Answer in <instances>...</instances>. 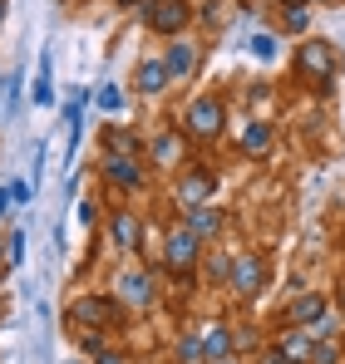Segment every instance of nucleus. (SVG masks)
Returning <instances> with one entry per match:
<instances>
[{
	"mask_svg": "<svg viewBox=\"0 0 345 364\" xmlns=\"http://www.w3.org/2000/svg\"><path fill=\"white\" fill-rule=\"evenodd\" d=\"M69 330H94V335H109L123 325V305L114 296H79V301L64 310Z\"/></svg>",
	"mask_w": 345,
	"mask_h": 364,
	"instance_id": "1",
	"label": "nucleus"
},
{
	"mask_svg": "<svg viewBox=\"0 0 345 364\" xmlns=\"http://www.w3.org/2000/svg\"><path fill=\"white\" fill-rule=\"evenodd\" d=\"M138 15H143V25H148L153 35H163V40H177V35L192 25V5H187V0H143Z\"/></svg>",
	"mask_w": 345,
	"mask_h": 364,
	"instance_id": "2",
	"label": "nucleus"
},
{
	"mask_svg": "<svg viewBox=\"0 0 345 364\" xmlns=\"http://www.w3.org/2000/svg\"><path fill=\"white\" fill-rule=\"evenodd\" d=\"M222 128H227V104H222L217 94H202V99L187 104V119H182V133H187V138L212 143Z\"/></svg>",
	"mask_w": 345,
	"mask_h": 364,
	"instance_id": "3",
	"label": "nucleus"
},
{
	"mask_svg": "<svg viewBox=\"0 0 345 364\" xmlns=\"http://www.w3.org/2000/svg\"><path fill=\"white\" fill-rule=\"evenodd\" d=\"M336 69H341V60H336V50H331L326 40H306V45L296 50V74L311 79L316 89H326V84L336 79Z\"/></svg>",
	"mask_w": 345,
	"mask_h": 364,
	"instance_id": "4",
	"label": "nucleus"
},
{
	"mask_svg": "<svg viewBox=\"0 0 345 364\" xmlns=\"http://www.w3.org/2000/svg\"><path fill=\"white\" fill-rule=\"evenodd\" d=\"M197 256H202V242H197L187 227H172L168 237H163V266H168L177 281H187V276H192Z\"/></svg>",
	"mask_w": 345,
	"mask_h": 364,
	"instance_id": "5",
	"label": "nucleus"
},
{
	"mask_svg": "<svg viewBox=\"0 0 345 364\" xmlns=\"http://www.w3.org/2000/svg\"><path fill=\"white\" fill-rule=\"evenodd\" d=\"M227 286L237 291V296H242V301L262 296V291H267V256H257V251H242V256H232Z\"/></svg>",
	"mask_w": 345,
	"mask_h": 364,
	"instance_id": "6",
	"label": "nucleus"
},
{
	"mask_svg": "<svg viewBox=\"0 0 345 364\" xmlns=\"http://www.w3.org/2000/svg\"><path fill=\"white\" fill-rule=\"evenodd\" d=\"M212 187H217L212 168H192V163H187V168L177 173V187H172V192H177V207L187 212V207H202V202H212Z\"/></svg>",
	"mask_w": 345,
	"mask_h": 364,
	"instance_id": "7",
	"label": "nucleus"
},
{
	"mask_svg": "<svg viewBox=\"0 0 345 364\" xmlns=\"http://www.w3.org/2000/svg\"><path fill=\"white\" fill-rule=\"evenodd\" d=\"M148 163L163 168V173H182V168H187V143H182V133L163 128V133L153 138V148H148Z\"/></svg>",
	"mask_w": 345,
	"mask_h": 364,
	"instance_id": "8",
	"label": "nucleus"
},
{
	"mask_svg": "<svg viewBox=\"0 0 345 364\" xmlns=\"http://www.w3.org/2000/svg\"><path fill=\"white\" fill-rule=\"evenodd\" d=\"M114 286H118L114 291L118 305H133V310H148V305H153V276H148V271H123Z\"/></svg>",
	"mask_w": 345,
	"mask_h": 364,
	"instance_id": "9",
	"label": "nucleus"
},
{
	"mask_svg": "<svg viewBox=\"0 0 345 364\" xmlns=\"http://www.w3.org/2000/svg\"><path fill=\"white\" fill-rule=\"evenodd\" d=\"M331 315V305H326V296H316V291H306V296H296V301L282 310V320H287L291 330H311L316 320H326Z\"/></svg>",
	"mask_w": 345,
	"mask_h": 364,
	"instance_id": "10",
	"label": "nucleus"
},
{
	"mask_svg": "<svg viewBox=\"0 0 345 364\" xmlns=\"http://www.w3.org/2000/svg\"><path fill=\"white\" fill-rule=\"evenodd\" d=\"M104 178L123 187V192H133V187H143V158H123V153H104Z\"/></svg>",
	"mask_w": 345,
	"mask_h": 364,
	"instance_id": "11",
	"label": "nucleus"
},
{
	"mask_svg": "<svg viewBox=\"0 0 345 364\" xmlns=\"http://www.w3.org/2000/svg\"><path fill=\"white\" fill-rule=\"evenodd\" d=\"M163 69H168V84H182V79H192V69H197V45L192 40H168V55H163Z\"/></svg>",
	"mask_w": 345,
	"mask_h": 364,
	"instance_id": "12",
	"label": "nucleus"
},
{
	"mask_svg": "<svg viewBox=\"0 0 345 364\" xmlns=\"http://www.w3.org/2000/svg\"><path fill=\"white\" fill-rule=\"evenodd\" d=\"M222 222H227V217H222V207H212V202H202V207H187V212H182V227H187L197 242H212V237L222 232Z\"/></svg>",
	"mask_w": 345,
	"mask_h": 364,
	"instance_id": "13",
	"label": "nucleus"
},
{
	"mask_svg": "<svg viewBox=\"0 0 345 364\" xmlns=\"http://www.w3.org/2000/svg\"><path fill=\"white\" fill-rule=\"evenodd\" d=\"M197 340H202V364L227 360V355H232V330H227V320H212Z\"/></svg>",
	"mask_w": 345,
	"mask_h": 364,
	"instance_id": "14",
	"label": "nucleus"
},
{
	"mask_svg": "<svg viewBox=\"0 0 345 364\" xmlns=\"http://www.w3.org/2000/svg\"><path fill=\"white\" fill-rule=\"evenodd\" d=\"M311 350H316V340H311V335H306V330H282V335H277V355H287L291 364H311Z\"/></svg>",
	"mask_w": 345,
	"mask_h": 364,
	"instance_id": "15",
	"label": "nucleus"
},
{
	"mask_svg": "<svg viewBox=\"0 0 345 364\" xmlns=\"http://www.w3.org/2000/svg\"><path fill=\"white\" fill-rule=\"evenodd\" d=\"M138 237H143V222L133 217V207H118L114 212V246L118 251H138Z\"/></svg>",
	"mask_w": 345,
	"mask_h": 364,
	"instance_id": "16",
	"label": "nucleus"
},
{
	"mask_svg": "<svg viewBox=\"0 0 345 364\" xmlns=\"http://www.w3.org/2000/svg\"><path fill=\"white\" fill-rule=\"evenodd\" d=\"M133 89H138V94H163V89H172L163 60H143V64H138V74H133Z\"/></svg>",
	"mask_w": 345,
	"mask_h": 364,
	"instance_id": "17",
	"label": "nucleus"
},
{
	"mask_svg": "<svg viewBox=\"0 0 345 364\" xmlns=\"http://www.w3.org/2000/svg\"><path fill=\"white\" fill-rule=\"evenodd\" d=\"M104 153H123V158H143V143L133 128H104Z\"/></svg>",
	"mask_w": 345,
	"mask_h": 364,
	"instance_id": "18",
	"label": "nucleus"
},
{
	"mask_svg": "<svg viewBox=\"0 0 345 364\" xmlns=\"http://www.w3.org/2000/svg\"><path fill=\"white\" fill-rule=\"evenodd\" d=\"M237 143H242V153H247V158H262V153L272 148V128H267V123H247Z\"/></svg>",
	"mask_w": 345,
	"mask_h": 364,
	"instance_id": "19",
	"label": "nucleus"
},
{
	"mask_svg": "<svg viewBox=\"0 0 345 364\" xmlns=\"http://www.w3.org/2000/svg\"><path fill=\"white\" fill-rule=\"evenodd\" d=\"M35 104H45V109L55 104V94H50V55L40 60V74H35Z\"/></svg>",
	"mask_w": 345,
	"mask_h": 364,
	"instance_id": "20",
	"label": "nucleus"
},
{
	"mask_svg": "<svg viewBox=\"0 0 345 364\" xmlns=\"http://www.w3.org/2000/svg\"><path fill=\"white\" fill-rule=\"evenodd\" d=\"M177 364H202V340L197 335H182L177 340Z\"/></svg>",
	"mask_w": 345,
	"mask_h": 364,
	"instance_id": "21",
	"label": "nucleus"
},
{
	"mask_svg": "<svg viewBox=\"0 0 345 364\" xmlns=\"http://www.w3.org/2000/svg\"><path fill=\"white\" fill-rule=\"evenodd\" d=\"M20 261H25V232L15 227V232L5 237V266H20Z\"/></svg>",
	"mask_w": 345,
	"mask_h": 364,
	"instance_id": "22",
	"label": "nucleus"
},
{
	"mask_svg": "<svg viewBox=\"0 0 345 364\" xmlns=\"http://www.w3.org/2000/svg\"><path fill=\"white\" fill-rule=\"evenodd\" d=\"M99 109H104V114H118V109H123V89H118V84H104V89H99Z\"/></svg>",
	"mask_w": 345,
	"mask_h": 364,
	"instance_id": "23",
	"label": "nucleus"
},
{
	"mask_svg": "<svg viewBox=\"0 0 345 364\" xmlns=\"http://www.w3.org/2000/svg\"><path fill=\"white\" fill-rule=\"evenodd\" d=\"M252 55L257 60H277V40L272 35H252Z\"/></svg>",
	"mask_w": 345,
	"mask_h": 364,
	"instance_id": "24",
	"label": "nucleus"
},
{
	"mask_svg": "<svg viewBox=\"0 0 345 364\" xmlns=\"http://www.w3.org/2000/svg\"><path fill=\"white\" fill-rule=\"evenodd\" d=\"M311 364H341V350L336 345H316L311 350Z\"/></svg>",
	"mask_w": 345,
	"mask_h": 364,
	"instance_id": "25",
	"label": "nucleus"
},
{
	"mask_svg": "<svg viewBox=\"0 0 345 364\" xmlns=\"http://www.w3.org/2000/svg\"><path fill=\"white\" fill-rule=\"evenodd\" d=\"M306 25H311V15H306L301 5H296V10H287V30H291V35H301Z\"/></svg>",
	"mask_w": 345,
	"mask_h": 364,
	"instance_id": "26",
	"label": "nucleus"
},
{
	"mask_svg": "<svg viewBox=\"0 0 345 364\" xmlns=\"http://www.w3.org/2000/svg\"><path fill=\"white\" fill-rule=\"evenodd\" d=\"M79 222L94 227V222H99V202H79Z\"/></svg>",
	"mask_w": 345,
	"mask_h": 364,
	"instance_id": "27",
	"label": "nucleus"
},
{
	"mask_svg": "<svg viewBox=\"0 0 345 364\" xmlns=\"http://www.w3.org/2000/svg\"><path fill=\"white\" fill-rule=\"evenodd\" d=\"M10 187V202H30V182H5Z\"/></svg>",
	"mask_w": 345,
	"mask_h": 364,
	"instance_id": "28",
	"label": "nucleus"
},
{
	"mask_svg": "<svg viewBox=\"0 0 345 364\" xmlns=\"http://www.w3.org/2000/svg\"><path fill=\"white\" fill-rule=\"evenodd\" d=\"M0 217H10V187H0Z\"/></svg>",
	"mask_w": 345,
	"mask_h": 364,
	"instance_id": "29",
	"label": "nucleus"
},
{
	"mask_svg": "<svg viewBox=\"0 0 345 364\" xmlns=\"http://www.w3.org/2000/svg\"><path fill=\"white\" fill-rule=\"evenodd\" d=\"M262 364H291V360H287V355H277V350H267V360H262Z\"/></svg>",
	"mask_w": 345,
	"mask_h": 364,
	"instance_id": "30",
	"label": "nucleus"
},
{
	"mask_svg": "<svg viewBox=\"0 0 345 364\" xmlns=\"http://www.w3.org/2000/svg\"><path fill=\"white\" fill-rule=\"evenodd\" d=\"M114 5H123V10H138V5H143V0H114Z\"/></svg>",
	"mask_w": 345,
	"mask_h": 364,
	"instance_id": "31",
	"label": "nucleus"
},
{
	"mask_svg": "<svg viewBox=\"0 0 345 364\" xmlns=\"http://www.w3.org/2000/svg\"><path fill=\"white\" fill-rule=\"evenodd\" d=\"M212 364H242V360H237V355H227V360H212Z\"/></svg>",
	"mask_w": 345,
	"mask_h": 364,
	"instance_id": "32",
	"label": "nucleus"
},
{
	"mask_svg": "<svg viewBox=\"0 0 345 364\" xmlns=\"http://www.w3.org/2000/svg\"><path fill=\"white\" fill-rule=\"evenodd\" d=\"M104 364H123V360H118V355H109V360H104Z\"/></svg>",
	"mask_w": 345,
	"mask_h": 364,
	"instance_id": "33",
	"label": "nucleus"
},
{
	"mask_svg": "<svg viewBox=\"0 0 345 364\" xmlns=\"http://www.w3.org/2000/svg\"><path fill=\"white\" fill-rule=\"evenodd\" d=\"M0 266H5V242H0Z\"/></svg>",
	"mask_w": 345,
	"mask_h": 364,
	"instance_id": "34",
	"label": "nucleus"
},
{
	"mask_svg": "<svg viewBox=\"0 0 345 364\" xmlns=\"http://www.w3.org/2000/svg\"><path fill=\"white\" fill-rule=\"evenodd\" d=\"M0 20H5V0H0Z\"/></svg>",
	"mask_w": 345,
	"mask_h": 364,
	"instance_id": "35",
	"label": "nucleus"
}]
</instances>
